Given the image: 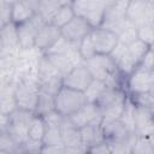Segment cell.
I'll list each match as a JSON object with an SVG mask.
<instances>
[{"label": "cell", "instance_id": "cell-1", "mask_svg": "<svg viewBox=\"0 0 154 154\" xmlns=\"http://www.w3.org/2000/svg\"><path fill=\"white\" fill-rule=\"evenodd\" d=\"M93 79L102 81L109 87H120V73L118 72L113 60L106 54H95L84 61ZM122 88V87H120Z\"/></svg>", "mask_w": 154, "mask_h": 154}, {"label": "cell", "instance_id": "cell-2", "mask_svg": "<svg viewBox=\"0 0 154 154\" xmlns=\"http://www.w3.org/2000/svg\"><path fill=\"white\" fill-rule=\"evenodd\" d=\"M85 103L87 100L83 93L66 87H61L54 96V111L65 118H69Z\"/></svg>", "mask_w": 154, "mask_h": 154}, {"label": "cell", "instance_id": "cell-3", "mask_svg": "<svg viewBox=\"0 0 154 154\" xmlns=\"http://www.w3.org/2000/svg\"><path fill=\"white\" fill-rule=\"evenodd\" d=\"M106 5L107 1H90V0L71 1V6L75 16L83 18L93 29L101 26Z\"/></svg>", "mask_w": 154, "mask_h": 154}, {"label": "cell", "instance_id": "cell-4", "mask_svg": "<svg viewBox=\"0 0 154 154\" xmlns=\"http://www.w3.org/2000/svg\"><path fill=\"white\" fill-rule=\"evenodd\" d=\"M128 0L124 1H107L103 20L101 26L112 31L118 36V34L129 24V20L126 19V7H128Z\"/></svg>", "mask_w": 154, "mask_h": 154}, {"label": "cell", "instance_id": "cell-5", "mask_svg": "<svg viewBox=\"0 0 154 154\" xmlns=\"http://www.w3.org/2000/svg\"><path fill=\"white\" fill-rule=\"evenodd\" d=\"M13 96L18 109L35 113L38 99V83L32 81L18 82L14 87Z\"/></svg>", "mask_w": 154, "mask_h": 154}, {"label": "cell", "instance_id": "cell-6", "mask_svg": "<svg viewBox=\"0 0 154 154\" xmlns=\"http://www.w3.org/2000/svg\"><path fill=\"white\" fill-rule=\"evenodd\" d=\"M126 19L136 28L142 24H154V1L131 0L126 7Z\"/></svg>", "mask_w": 154, "mask_h": 154}, {"label": "cell", "instance_id": "cell-7", "mask_svg": "<svg viewBox=\"0 0 154 154\" xmlns=\"http://www.w3.org/2000/svg\"><path fill=\"white\" fill-rule=\"evenodd\" d=\"M126 87L130 95L152 93L154 88V71L137 66L126 77Z\"/></svg>", "mask_w": 154, "mask_h": 154}, {"label": "cell", "instance_id": "cell-8", "mask_svg": "<svg viewBox=\"0 0 154 154\" xmlns=\"http://www.w3.org/2000/svg\"><path fill=\"white\" fill-rule=\"evenodd\" d=\"M34 116L35 114L31 112L22 111L18 108L10 114L11 125L8 130V136L18 147L28 140V129Z\"/></svg>", "mask_w": 154, "mask_h": 154}, {"label": "cell", "instance_id": "cell-9", "mask_svg": "<svg viewBox=\"0 0 154 154\" xmlns=\"http://www.w3.org/2000/svg\"><path fill=\"white\" fill-rule=\"evenodd\" d=\"M46 23L43 19L36 13L30 20L17 25V32H18V42L20 51H29L34 48L35 45V37L37 31L45 25Z\"/></svg>", "mask_w": 154, "mask_h": 154}, {"label": "cell", "instance_id": "cell-10", "mask_svg": "<svg viewBox=\"0 0 154 154\" xmlns=\"http://www.w3.org/2000/svg\"><path fill=\"white\" fill-rule=\"evenodd\" d=\"M93 77L89 72V70L87 69V66L83 64L73 67L70 72H67L63 78H61V83L63 87L84 93L85 89L89 87V84L91 83Z\"/></svg>", "mask_w": 154, "mask_h": 154}, {"label": "cell", "instance_id": "cell-11", "mask_svg": "<svg viewBox=\"0 0 154 154\" xmlns=\"http://www.w3.org/2000/svg\"><path fill=\"white\" fill-rule=\"evenodd\" d=\"M90 38L93 41L96 54L109 55V53L113 51V48L118 43L117 35L113 34L112 31L102 28V26H97V28L91 29Z\"/></svg>", "mask_w": 154, "mask_h": 154}, {"label": "cell", "instance_id": "cell-12", "mask_svg": "<svg viewBox=\"0 0 154 154\" xmlns=\"http://www.w3.org/2000/svg\"><path fill=\"white\" fill-rule=\"evenodd\" d=\"M91 29L93 28L83 18L75 16L66 25H64L60 29V34L69 42L78 45V42L81 40H83L85 36H88L90 34Z\"/></svg>", "mask_w": 154, "mask_h": 154}, {"label": "cell", "instance_id": "cell-13", "mask_svg": "<svg viewBox=\"0 0 154 154\" xmlns=\"http://www.w3.org/2000/svg\"><path fill=\"white\" fill-rule=\"evenodd\" d=\"M109 57L113 60L118 72L124 77H128L137 67V64L135 63V60L128 51V46L123 43L118 42L113 51L109 53Z\"/></svg>", "mask_w": 154, "mask_h": 154}, {"label": "cell", "instance_id": "cell-14", "mask_svg": "<svg viewBox=\"0 0 154 154\" xmlns=\"http://www.w3.org/2000/svg\"><path fill=\"white\" fill-rule=\"evenodd\" d=\"M153 132H154L153 109L135 106L134 135L135 136H153Z\"/></svg>", "mask_w": 154, "mask_h": 154}, {"label": "cell", "instance_id": "cell-15", "mask_svg": "<svg viewBox=\"0 0 154 154\" xmlns=\"http://www.w3.org/2000/svg\"><path fill=\"white\" fill-rule=\"evenodd\" d=\"M49 61L52 63V65L55 67V70L58 71V73L61 76V78L70 72L73 67L83 64V59L81 58L77 48L67 52L66 54H59V55H46Z\"/></svg>", "mask_w": 154, "mask_h": 154}, {"label": "cell", "instance_id": "cell-16", "mask_svg": "<svg viewBox=\"0 0 154 154\" xmlns=\"http://www.w3.org/2000/svg\"><path fill=\"white\" fill-rule=\"evenodd\" d=\"M67 119L75 128L82 129L89 124L101 122V116H100V111L95 103L87 102L78 111H76L73 114H71Z\"/></svg>", "mask_w": 154, "mask_h": 154}, {"label": "cell", "instance_id": "cell-17", "mask_svg": "<svg viewBox=\"0 0 154 154\" xmlns=\"http://www.w3.org/2000/svg\"><path fill=\"white\" fill-rule=\"evenodd\" d=\"M37 0L29 1H12V13L11 22L16 25H20L28 20H30L37 10Z\"/></svg>", "mask_w": 154, "mask_h": 154}, {"label": "cell", "instance_id": "cell-18", "mask_svg": "<svg viewBox=\"0 0 154 154\" xmlns=\"http://www.w3.org/2000/svg\"><path fill=\"white\" fill-rule=\"evenodd\" d=\"M60 36H61L60 29H58L53 24H45L36 34L34 48L43 54L48 48H51L58 41Z\"/></svg>", "mask_w": 154, "mask_h": 154}, {"label": "cell", "instance_id": "cell-19", "mask_svg": "<svg viewBox=\"0 0 154 154\" xmlns=\"http://www.w3.org/2000/svg\"><path fill=\"white\" fill-rule=\"evenodd\" d=\"M60 131H61V140H63L64 147L71 148V149H85L82 144L79 129L75 128L69 122L67 118L65 119V122L60 126Z\"/></svg>", "mask_w": 154, "mask_h": 154}, {"label": "cell", "instance_id": "cell-20", "mask_svg": "<svg viewBox=\"0 0 154 154\" xmlns=\"http://www.w3.org/2000/svg\"><path fill=\"white\" fill-rule=\"evenodd\" d=\"M100 123L101 122L93 123V124H89V125L79 129L82 144L85 148V150L94 144L105 142V138H103V135H102V131L100 128Z\"/></svg>", "mask_w": 154, "mask_h": 154}, {"label": "cell", "instance_id": "cell-21", "mask_svg": "<svg viewBox=\"0 0 154 154\" xmlns=\"http://www.w3.org/2000/svg\"><path fill=\"white\" fill-rule=\"evenodd\" d=\"M64 2L65 1H59V0L58 1H38L36 13L43 19L46 24H51L57 11Z\"/></svg>", "mask_w": 154, "mask_h": 154}, {"label": "cell", "instance_id": "cell-22", "mask_svg": "<svg viewBox=\"0 0 154 154\" xmlns=\"http://www.w3.org/2000/svg\"><path fill=\"white\" fill-rule=\"evenodd\" d=\"M75 17L72 6H71V1H65L59 10L57 11L55 16L53 17L51 24H53L54 26H57L58 29H61L64 25H66L72 18Z\"/></svg>", "mask_w": 154, "mask_h": 154}, {"label": "cell", "instance_id": "cell-23", "mask_svg": "<svg viewBox=\"0 0 154 154\" xmlns=\"http://www.w3.org/2000/svg\"><path fill=\"white\" fill-rule=\"evenodd\" d=\"M130 154H154L153 136H136Z\"/></svg>", "mask_w": 154, "mask_h": 154}, {"label": "cell", "instance_id": "cell-24", "mask_svg": "<svg viewBox=\"0 0 154 154\" xmlns=\"http://www.w3.org/2000/svg\"><path fill=\"white\" fill-rule=\"evenodd\" d=\"M45 131H46V125H45V122H43L42 117L34 116L31 122H30L29 129H28V138L32 140V141L42 142Z\"/></svg>", "mask_w": 154, "mask_h": 154}, {"label": "cell", "instance_id": "cell-25", "mask_svg": "<svg viewBox=\"0 0 154 154\" xmlns=\"http://www.w3.org/2000/svg\"><path fill=\"white\" fill-rule=\"evenodd\" d=\"M54 111V96H51L48 94L38 91V99H37V105L35 109V116H45L49 112Z\"/></svg>", "mask_w": 154, "mask_h": 154}, {"label": "cell", "instance_id": "cell-26", "mask_svg": "<svg viewBox=\"0 0 154 154\" xmlns=\"http://www.w3.org/2000/svg\"><path fill=\"white\" fill-rule=\"evenodd\" d=\"M107 88V84L102 81H97V79H93L91 83L89 84V87L85 89V91L83 93L85 96L87 102L89 103H95L96 100L99 99V96L102 94V91Z\"/></svg>", "mask_w": 154, "mask_h": 154}, {"label": "cell", "instance_id": "cell-27", "mask_svg": "<svg viewBox=\"0 0 154 154\" xmlns=\"http://www.w3.org/2000/svg\"><path fill=\"white\" fill-rule=\"evenodd\" d=\"M77 48V45L76 43H72V42H69L67 40H65L63 36H60L58 38V41L51 47L48 48L43 55H59V54H66L67 52L72 51Z\"/></svg>", "mask_w": 154, "mask_h": 154}, {"label": "cell", "instance_id": "cell-28", "mask_svg": "<svg viewBox=\"0 0 154 154\" xmlns=\"http://www.w3.org/2000/svg\"><path fill=\"white\" fill-rule=\"evenodd\" d=\"M61 87H63L61 77H52L38 82V91L48 94L51 96H55Z\"/></svg>", "mask_w": 154, "mask_h": 154}, {"label": "cell", "instance_id": "cell-29", "mask_svg": "<svg viewBox=\"0 0 154 154\" xmlns=\"http://www.w3.org/2000/svg\"><path fill=\"white\" fill-rule=\"evenodd\" d=\"M150 47H153V46H148V45H146L144 42H142L141 40L137 38L135 42H132L128 46V51H129L130 55L132 57V59L135 60V63L138 65L141 59L143 58V55L147 53V51Z\"/></svg>", "mask_w": 154, "mask_h": 154}, {"label": "cell", "instance_id": "cell-30", "mask_svg": "<svg viewBox=\"0 0 154 154\" xmlns=\"http://www.w3.org/2000/svg\"><path fill=\"white\" fill-rule=\"evenodd\" d=\"M77 51H78L81 58L83 59V61L90 59L91 57H94V55L96 54L95 48H94V45H93V41H91V38H90V34L78 42V45H77Z\"/></svg>", "mask_w": 154, "mask_h": 154}, {"label": "cell", "instance_id": "cell-31", "mask_svg": "<svg viewBox=\"0 0 154 154\" xmlns=\"http://www.w3.org/2000/svg\"><path fill=\"white\" fill-rule=\"evenodd\" d=\"M43 146H60L63 144L61 140V131L60 128H46L43 138H42Z\"/></svg>", "mask_w": 154, "mask_h": 154}, {"label": "cell", "instance_id": "cell-32", "mask_svg": "<svg viewBox=\"0 0 154 154\" xmlns=\"http://www.w3.org/2000/svg\"><path fill=\"white\" fill-rule=\"evenodd\" d=\"M118 42L119 43H123L125 46H129L130 43L135 42L138 37H137V29L135 25H132L130 22L129 24L118 34Z\"/></svg>", "mask_w": 154, "mask_h": 154}, {"label": "cell", "instance_id": "cell-33", "mask_svg": "<svg viewBox=\"0 0 154 154\" xmlns=\"http://www.w3.org/2000/svg\"><path fill=\"white\" fill-rule=\"evenodd\" d=\"M137 37L148 46H153L154 40V24H142L136 28Z\"/></svg>", "mask_w": 154, "mask_h": 154}, {"label": "cell", "instance_id": "cell-34", "mask_svg": "<svg viewBox=\"0 0 154 154\" xmlns=\"http://www.w3.org/2000/svg\"><path fill=\"white\" fill-rule=\"evenodd\" d=\"M130 99H131V101L134 102V105H135V106L153 109V106H154L153 91H152V93H143V94L131 95V96H130Z\"/></svg>", "mask_w": 154, "mask_h": 154}, {"label": "cell", "instance_id": "cell-35", "mask_svg": "<svg viewBox=\"0 0 154 154\" xmlns=\"http://www.w3.org/2000/svg\"><path fill=\"white\" fill-rule=\"evenodd\" d=\"M42 119L45 122L46 128H60L66 118L63 117L61 114H59L57 111H52V112L42 116Z\"/></svg>", "mask_w": 154, "mask_h": 154}, {"label": "cell", "instance_id": "cell-36", "mask_svg": "<svg viewBox=\"0 0 154 154\" xmlns=\"http://www.w3.org/2000/svg\"><path fill=\"white\" fill-rule=\"evenodd\" d=\"M85 154H112V149L108 142H101L89 147L85 150Z\"/></svg>", "mask_w": 154, "mask_h": 154}, {"label": "cell", "instance_id": "cell-37", "mask_svg": "<svg viewBox=\"0 0 154 154\" xmlns=\"http://www.w3.org/2000/svg\"><path fill=\"white\" fill-rule=\"evenodd\" d=\"M12 1H0V19L7 24L11 22Z\"/></svg>", "mask_w": 154, "mask_h": 154}, {"label": "cell", "instance_id": "cell-38", "mask_svg": "<svg viewBox=\"0 0 154 154\" xmlns=\"http://www.w3.org/2000/svg\"><path fill=\"white\" fill-rule=\"evenodd\" d=\"M153 63H154V53H153V47H150L147 51V53L143 55V58L141 59V61H140V64L137 66H141L143 69L154 71L153 70Z\"/></svg>", "mask_w": 154, "mask_h": 154}, {"label": "cell", "instance_id": "cell-39", "mask_svg": "<svg viewBox=\"0 0 154 154\" xmlns=\"http://www.w3.org/2000/svg\"><path fill=\"white\" fill-rule=\"evenodd\" d=\"M10 125H11V118H10V116L0 112V134L8 135Z\"/></svg>", "mask_w": 154, "mask_h": 154}, {"label": "cell", "instance_id": "cell-40", "mask_svg": "<svg viewBox=\"0 0 154 154\" xmlns=\"http://www.w3.org/2000/svg\"><path fill=\"white\" fill-rule=\"evenodd\" d=\"M65 147L60 146H42L40 154H64Z\"/></svg>", "mask_w": 154, "mask_h": 154}, {"label": "cell", "instance_id": "cell-41", "mask_svg": "<svg viewBox=\"0 0 154 154\" xmlns=\"http://www.w3.org/2000/svg\"><path fill=\"white\" fill-rule=\"evenodd\" d=\"M4 66H5V60H4V58H2V55L0 53V71L4 69Z\"/></svg>", "mask_w": 154, "mask_h": 154}, {"label": "cell", "instance_id": "cell-42", "mask_svg": "<svg viewBox=\"0 0 154 154\" xmlns=\"http://www.w3.org/2000/svg\"><path fill=\"white\" fill-rule=\"evenodd\" d=\"M4 25H5V23H4V22H2L1 19H0V31L2 30V28H4Z\"/></svg>", "mask_w": 154, "mask_h": 154}, {"label": "cell", "instance_id": "cell-43", "mask_svg": "<svg viewBox=\"0 0 154 154\" xmlns=\"http://www.w3.org/2000/svg\"><path fill=\"white\" fill-rule=\"evenodd\" d=\"M0 154H11V153H8V152H6V150H2V149H0Z\"/></svg>", "mask_w": 154, "mask_h": 154}, {"label": "cell", "instance_id": "cell-44", "mask_svg": "<svg viewBox=\"0 0 154 154\" xmlns=\"http://www.w3.org/2000/svg\"><path fill=\"white\" fill-rule=\"evenodd\" d=\"M2 52V42H1V38H0V53Z\"/></svg>", "mask_w": 154, "mask_h": 154}, {"label": "cell", "instance_id": "cell-45", "mask_svg": "<svg viewBox=\"0 0 154 154\" xmlns=\"http://www.w3.org/2000/svg\"><path fill=\"white\" fill-rule=\"evenodd\" d=\"M17 154H28V153H24V152H18Z\"/></svg>", "mask_w": 154, "mask_h": 154}]
</instances>
